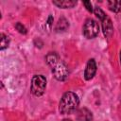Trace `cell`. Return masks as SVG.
<instances>
[{"mask_svg": "<svg viewBox=\"0 0 121 121\" xmlns=\"http://www.w3.org/2000/svg\"><path fill=\"white\" fill-rule=\"evenodd\" d=\"M46 62L51 67V71L56 79L63 81L68 77L67 66L60 60L59 55L55 52H51L46 56Z\"/></svg>", "mask_w": 121, "mask_h": 121, "instance_id": "obj_1", "label": "cell"}, {"mask_svg": "<svg viewBox=\"0 0 121 121\" xmlns=\"http://www.w3.org/2000/svg\"><path fill=\"white\" fill-rule=\"evenodd\" d=\"M79 105L78 96L73 92H66L63 94L60 104H59V111L62 114H69L74 112Z\"/></svg>", "mask_w": 121, "mask_h": 121, "instance_id": "obj_2", "label": "cell"}, {"mask_svg": "<svg viewBox=\"0 0 121 121\" xmlns=\"http://www.w3.org/2000/svg\"><path fill=\"white\" fill-rule=\"evenodd\" d=\"M94 12L95 14V16L101 21L102 23V29H103V33L105 35L106 38L110 39L113 33V26H112V20L104 13V11L98 8V7H95V9H94Z\"/></svg>", "mask_w": 121, "mask_h": 121, "instance_id": "obj_3", "label": "cell"}, {"mask_svg": "<svg viewBox=\"0 0 121 121\" xmlns=\"http://www.w3.org/2000/svg\"><path fill=\"white\" fill-rule=\"evenodd\" d=\"M46 78L43 75H36L31 80V93L35 96H41L45 91Z\"/></svg>", "mask_w": 121, "mask_h": 121, "instance_id": "obj_4", "label": "cell"}, {"mask_svg": "<svg viewBox=\"0 0 121 121\" xmlns=\"http://www.w3.org/2000/svg\"><path fill=\"white\" fill-rule=\"evenodd\" d=\"M99 32L98 23L94 19H87L83 25V35L87 39H93Z\"/></svg>", "mask_w": 121, "mask_h": 121, "instance_id": "obj_5", "label": "cell"}, {"mask_svg": "<svg viewBox=\"0 0 121 121\" xmlns=\"http://www.w3.org/2000/svg\"><path fill=\"white\" fill-rule=\"evenodd\" d=\"M96 72V63L94 59H90L86 64V68L84 71V78L86 80L92 79Z\"/></svg>", "mask_w": 121, "mask_h": 121, "instance_id": "obj_6", "label": "cell"}, {"mask_svg": "<svg viewBox=\"0 0 121 121\" xmlns=\"http://www.w3.org/2000/svg\"><path fill=\"white\" fill-rule=\"evenodd\" d=\"M77 119L78 121H92V112L89 111L87 108H81L77 112Z\"/></svg>", "mask_w": 121, "mask_h": 121, "instance_id": "obj_7", "label": "cell"}, {"mask_svg": "<svg viewBox=\"0 0 121 121\" xmlns=\"http://www.w3.org/2000/svg\"><path fill=\"white\" fill-rule=\"evenodd\" d=\"M53 4L60 9H72L77 5L75 0H54Z\"/></svg>", "mask_w": 121, "mask_h": 121, "instance_id": "obj_8", "label": "cell"}, {"mask_svg": "<svg viewBox=\"0 0 121 121\" xmlns=\"http://www.w3.org/2000/svg\"><path fill=\"white\" fill-rule=\"evenodd\" d=\"M108 8L110 10L113 11V12H120L121 11V1L118 0H111L107 2Z\"/></svg>", "mask_w": 121, "mask_h": 121, "instance_id": "obj_9", "label": "cell"}, {"mask_svg": "<svg viewBox=\"0 0 121 121\" xmlns=\"http://www.w3.org/2000/svg\"><path fill=\"white\" fill-rule=\"evenodd\" d=\"M68 26H69V24H68L67 20L64 19V18H60V19L58 21L55 29H56V31H58V32H60V31H64V30L67 29Z\"/></svg>", "mask_w": 121, "mask_h": 121, "instance_id": "obj_10", "label": "cell"}, {"mask_svg": "<svg viewBox=\"0 0 121 121\" xmlns=\"http://www.w3.org/2000/svg\"><path fill=\"white\" fill-rule=\"evenodd\" d=\"M0 49L1 50H4L5 48H7L9 44V38L4 34V33H1V43H0Z\"/></svg>", "mask_w": 121, "mask_h": 121, "instance_id": "obj_11", "label": "cell"}, {"mask_svg": "<svg viewBox=\"0 0 121 121\" xmlns=\"http://www.w3.org/2000/svg\"><path fill=\"white\" fill-rule=\"evenodd\" d=\"M15 28L22 34H26V28L21 24V23H16L15 24Z\"/></svg>", "mask_w": 121, "mask_h": 121, "instance_id": "obj_12", "label": "cell"}, {"mask_svg": "<svg viewBox=\"0 0 121 121\" xmlns=\"http://www.w3.org/2000/svg\"><path fill=\"white\" fill-rule=\"evenodd\" d=\"M83 5L87 9L89 12H93V8H92V3L90 1H83Z\"/></svg>", "mask_w": 121, "mask_h": 121, "instance_id": "obj_13", "label": "cell"}, {"mask_svg": "<svg viewBox=\"0 0 121 121\" xmlns=\"http://www.w3.org/2000/svg\"><path fill=\"white\" fill-rule=\"evenodd\" d=\"M62 121H72L71 119H68V118H65V119H63Z\"/></svg>", "mask_w": 121, "mask_h": 121, "instance_id": "obj_14", "label": "cell"}, {"mask_svg": "<svg viewBox=\"0 0 121 121\" xmlns=\"http://www.w3.org/2000/svg\"><path fill=\"white\" fill-rule=\"evenodd\" d=\"M120 64H121V51H120Z\"/></svg>", "mask_w": 121, "mask_h": 121, "instance_id": "obj_15", "label": "cell"}]
</instances>
